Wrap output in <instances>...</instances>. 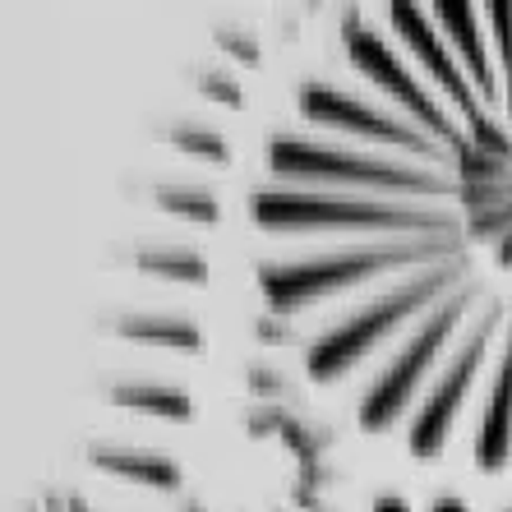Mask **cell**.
<instances>
[{
	"mask_svg": "<svg viewBox=\"0 0 512 512\" xmlns=\"http://www.w3.org/2000/svg\"><path fill=\"white\" fill-rule=\"evenodd\" d=\"M365 512H476V508H466L462 499H439V503H411L402 499V494H379V499L370 503ZM512 512V508H508Z\"/></svg>",
	"mask_w": 512,
	"mask_h": 512,
	"instance_id": "obj_2",
	"label": "cell"
},
{
	"mask_svg": "<svg viewBox=\"0 0 512 512\" xmlns=\"http://www.w3.org/2000/svg\"><path fill=\"white\" fill-rule=\"evenodd\" d=\"M250 227L263 305L360 434L512 471V0L342 19Z\"/></svg>",
	"mask_w": 512,
	"mask_h": 512,
	"instance_id": "obj_1",
	"label": "cell"
}]
</instances>
